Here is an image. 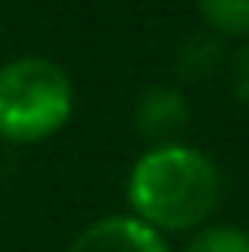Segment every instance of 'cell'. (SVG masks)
<instances>
[{
	"label": "cell",
	"instance_id": "cell-8",
	"mask_svg": "<svg viewBox=\"0 0 249 252\" xmlns=\"http://www.w3.org/2000/svg\"><path fill=\"white\" fill-rule=\"evenodd\" d=\"M227 73H231V92H235V99L249 110V40L227 59Z\"/></svg>",
	"mask_w": 249,
	"mask_h": 252
},
{
	"label": "cell",
	"instance_id": "cell-5",
	"mask_svg": "<svg viewBox=\"0 0 249 252\" xmlns=\"http://www.w3.org/2000/svg\"><path fill=\"white\" fill-rule=\"evenodd\" d=\"M227 63V48H224V37L213 30H198V33H187L176 48V73L183 81H202V77L216 73L220 66Z\"/></svg>",
	"mask_w": 249,
	"mask_h": 252
},
{
	"label": "cell",
	"instance_id": "cell-2",
	"mask_svg": "<svg viewBox=\"0 0 249 252\" xmlns=\"http://www.w3.org/2000/svg\"><path fill=\"white\" fill-rule=\"evenodd\" d=\"M73 81L55 59L19 55L0 66V139L40 143L73 117Z\"/></svg>",
	"mask_w": 249,
	"mask_h": 252
},
{
	"label": "cell",
	"instance_id": "cell-3",
	"mask_svg": "<svg viewBox=\"0 0 249 252\" xmlns=\"http://www.w3.org/2000/svg\"><path fill=\"white\" fill-rule=\"evenodd\" d=\"M66 252H173V249H169L165 234L136 220L132 212H117V216H99L84 230H77Z\"/></svg>",
	"mask_w": 249,
	"mask_h": 252
},
{
	"label": "cell",
	"instance_id": "cell-7",
	"mask_svg": "<svg viewBox=\"0 0 249 252\" xmlns=\"http://www.w3.org/2000/svg\"><path fill=\"white\" fill-rule=\"evenodd\" d=\"M183 252H249V230L235 223H205L191 234Z\"/></svg>",
	"mask_w": 249,
	"mask_h": 252
},
{
	"label": "cell",
	"instance_id": "cell-4",
	"mask_svg": "<svg viewBox=\"0 0 249 252\" xmlns=\"http://www.w3.org/2000/svg\"><path fill=\"white\" fill-rule=\"evenodd\" d=\"M191 125V102L176 84H150L132 102V128L150 146L176 143L179 132Z\"/></svg>",
	"mask_w": 249,
	"mask_h": 252
},
{
	"label": "cell",
	"instance_id": "cell-1",
	"mask_svg": "<svg viewBox=\"0 0 249 252\" xmlns=\"http://www.w3.org/2000/svg\"><path fill=\"white\" fill-rule=\"evenodd\" d=\"M128 212L158 234H183L209 223L224 197L220 164L183 139L147 146L125 179Z\"/></svg>",
	"mask_w": 249,
	"mask_h": 252
},
{
	"label": "cell",
	"instance_id": "cell-6",
	"mask_svg": "<svg viewBox=\"0 0 249 252\" xmlns=\"http://www.w3.org/2000/svg\"><path fill=\"white\" fill-rule=\"evenodd\" d=\"M205 30L220 37H249V0H194Z\"/></svg>",
	"mask_w": 249,
	"mask_h": 252
}]
</instances>
